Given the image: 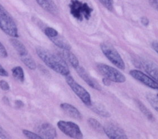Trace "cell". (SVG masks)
<instances>
[{
	"instance_id": "cell-1",
	"label": "cell",
	"mask_w": 158,
	"mask_h": 139,
	"mask_svg": "<svg viewBox=\"0 0 158 139\" xmlns=\"http://www.w3.org/2000/svg\"><path fill=\"white\" fill-rule=\"evenodd\" d=\"M36 53L44 62L51 69L64 76L69 75V67L62 57L54 54L44 47H36Z\"/></svg>"
},
{
	"instance_id": "cell-2",
	"label": "cell",
	"mask_w": 158,
	"mask_h": 139,
	"mask_svg": "<svg viewBox=\"0 0 158 139\" xmlns=\"http://www.w3.org/2000/svg\"><path fill=\"white\" fill-rule=\"evenodd\" d=\"M0 29L5 33L12 38H18V29L13 19L6 9L0 3Z\"/></svg>"
},
{
	"instance_id": "cell-3",
	"label": "cell",
	"mask_w": 158,
	"mask_h": 139,
	"mask_svg": "<svg viewBox=\"0 0 158 139\" xmlns=\"http://www.w3.org/2000/svg\"><path fill=\"white\" fill-rule=\"evenodd\" d=\"M69 7L70 14L79 21H82L83 19L89 20L93 11V9L87 3L79 0H71Z\"/></svg>"
},
{
	"instance_id": "cell-4",
	"label": "cell",
	"mask_w": 158,
	"mask_h": 139,
	"mask_svg": "<svg viewBox=\"0 0 158 139\" xmlns=\"http://www.w3.org/2000/svg\"><path fill=\"white\" fill-rule=\"evenodd\" d=\"M100 47L105 56L111 63L120 69H125L126 66L124 61L117 49L112 45L106 43H102L100 44Z\"/></svg>"
},
{
	"instance_id": "cell-5",
	"label": "cell",
	"mask_w": 158,
	"mask_h": 139,
	"mask_svg": "<svg viewBox=\"0 0 158 139\" xmlns=\"http://www.w3.org/2000/svg\"><path fill=\"white\" fill-rule=\"evenodd\" d=\"M97 69L101 74L111 82L122 83L126 81V76L113 67L104 63H99L97 65Z\"/></svg>"
},
{
	"instance_id": "cell-6",
	"label": "cell",
	"mask_w": 158,
	"mask_h": 139,
	"mask_svg": "<svg viewBox=\"0 0 158 139\" xmlns=\"http://www.w3.org/2000/svg\"><path fill=\"white\" fill-rule=\"evenodd\" d=\"M66 82L69 85L70 88L73 90L81 101L87 106H90L92 104L91 96L89 92L82 86L76 82L73 77L69 75L65 76Z\"/></svg>"
},
{
	"instance_id": "cell-7",
	"label": "cell",
	"mask_w": 158,
	"mask_h": 139,
	"mask_svg": "<svg viewBox=\"0 0 158 139\" xmlns=\"http://www.w3.org/2000/svg\"><path fill=\"white\" fill-rule=\"evenodd\" d=\"M57 124L59 130L67 136L73 139H82V132L79 127L75 123L60 120Z\"/></svg>"
},
{
	"instance_id": "cell-8",
	"label": "cell",
	"mask_w": 158,
	"mask_h": 139,
	"mask_svg": "<svg viewBox=\"0 0 158 139\" xmlns=\"http://www.w3.org/2000/svg\"><path fill=\"white\" fill-rule=\"evenodd\" d=\"M130 74L134 79L138 80L139 82L142 83L149 88L158 90V83L141 71L137 70H132L130 71Z\"/></svg>"
},
{
	"instance_id": "cell-9",
	"label": "cell",
	"mask_w": 158,
	"mask_h": 139,
	"mask_svg": "<svg viewBox=\"0 0 158 139\" xmlns=\"http://www.w3.org/2000/svg\"><path fill=\"white\" fill-rule=\"evenodd\" d=\"M104 132L109 138L111 139H128L127 135L119 127L113 123L106 124L103 127Z\"/></svg>"
},
{
	"instance_id": "cell-10",
	"label": "cell",
	"mask_w": 158,
	"mask_h": 139,
	"mask_svg": "<svg viewBox=\"0 0 158 139\" xmlns=\"http://www.w3.org/2000/svg\"><path fill=\"white\" fill-rule=\"evenodd\" d=\"M139 65L152 79L158 83V65L152 61L143 60L141 61Z\"/></svg>"
},
{
	"instance_id": "cell-11",
	"label": "cell",
	"mask_w": 158,
	"mask_h": 139,
	"mask_svg": "<svg viewBox=\"0 0 158 139\" xmlns=\"http://www.w3.org/2000/svg\"><path fill=\"white\" fill-rule=\"evenodd\" d=\"M76 70L78 74L88 85H89L92 88L98 91H101V86L98 83L96 82V80L92 78L91 76L87 73V71L83 67L79 66L76 68Z\"/></svg>"
},
{
	"instance_id": "cell-12",
	"label": "cell",
	"mask_w": 158,
	"mask_h": 139,
	"mask_svg": "<svg viewBox=\"0 0 158 139\" xmlns=\"http://www.w3.org/2000/svg\"><path fill=\"white\" fill-rule=\"evenodd\" d=\"M38 132L42 139H53L57 136L55 128L48 123L42 124L39 127Z\"/></svg>"
},
{
	"instance_id": "cell-13",
	"label": "cell",
	"mask_w": 158,
	"mask_h": 139,
	"mask_svg": "<svg viewBox=\"0 0 158 139\" xmlns=\"http://www.w3.org/2000/svg\"><path fill=\"white\" fill-rule=\"evenodd\" d=\"M38 5L43 9L54 16H57L59 10L56 5L52 0H36Z\"/></svg>"
},
{
	"instance_id": "cell-14",
	"label": "cell",
	"mask_w": 158,
	"mask_h": 139,
	"mask_svg": "<svg viewBox=\"0 0 158 139\" xmlns=\"http://www.w3.org/2000/svg\"><path fill=\"white\" fill-rule=\"evenodd\" d=\"M60 108L68 115L72 117L73 119L81 120L82 118V114H81L79 111L72 105L63 103L60 105Z\"/></svg>"
},
{
	"instance_id": "cell-15",
	"label": "cell",
	"mask_w": 158,
	"mask_h": 139,
	"mask_svg": "<svg viewBox=\"0 0 158 139\" xmlns=\"http://www.w3.org/2000/svg\"><path fill=\"white\" fill-rule=\"evenodd\" d=\"M10 43L18 53L20 57L28 54V52L25 47V45L18 39L15 38H11L10 39Z\"/></svg>"
},
{
	"instance_id": "cell-16",
	"label": "cell",
	"mask_w": 158,
	"mask_h": 139,
	"mask_svg": "<svg viewBox=\"0 0 158 139\" xmlns=\"http://www.w3.org/2000/svg\"><path fill=\"white\" fill-rule=\"evenodd\" d=\"M50 40L61 49L70 51L71 49V47L67 40H65L62 36H60L59 35L55 38H50Z\"/></svg>"
},
{
	"instance_id": "cell-17",
	"label": "cell",
	"mask_w": 158,
	"mask_h": 139,
	"mask_svg": "<svg viewBox=\"0 0 158 139\" xmlns=\"http://www.w3.org/2000/svg\"><path fill=\"white\" fill-rule=\"evenodd\" d=\"M63 56L64 59H66L70 63L72 66L76 69L79 66V61L76 56L68 50H63Z\"/></svg>"
},
{
	"instance_id": "cell-18",
	"label": "cell",
	"mask_w": 158,
	"mask_h": 139,
	"mask_svg": "<svg viewBox=\"0 0 158 139\" xmlns=\"http://www.w3.org/2000/svg\"><path fill=\"white\" fill-rule=\"evenodd\" d=\"M92 110L95 112L96 114H98L101 117H105L108 118L110 116L109 113L108 112V110L106 109L103 105L99 104H92L90 106H89Z\"/></svg>"
},
{
	"instance_id": "cell-19",
	"label": "cell",
	"mask_w": 158,
	"mask_h": 139,
	"mask_svg": "<svg viewBox=\"0 0 158 139\" xmlns=\"http://www.w3.org/2000/svg\"><path fill=\"white\" fill-rule=\"evenodd\" d=\"M135 101H136V104L137 105L138 107L139 108V110H141L142 113L144 114L146 117L149 119V120H151L152 122L154 121L155 118L152 114V112L146 107L142 102L139 101V100H136Z\"/></svg>"
},
{
	"instance_id": "cell-20",
	"label": "cell",
	"mask_w": 158,
	"mask_h": 139,
	"mask_svg": "<svg viewBox=\"0 0 158 139\" xmlns=\"http://www.w3.org/2000/svg\"><path fill=\"white\" fill-rule=\"evenodd\" d=\"M13 76L16 80L20 82H24V73L22 67L20 66H16L11 70Z\"/></svg>"
},
{
	"instance_id": "cell-21",
	"label": "cell",
	"mask_w": 158,
	"mask_h": 139,
	"mask_svg": "<svg viewBox=\"0 0 158 139\" xmlns=\"http://www.w3.org/2000/svg\"><path fill=\"white\" fill-rule=\"evenodd\" d=\"M21 60L22 61L24 64L28 67L29 69L34 70L36 69V63L34 60L30 56H29L28 54L24 56H22Z\"/></svg>"
},
{
	"instance_id": "cell-22",
	"label": "cell",
	"mask_w": 158,
	"mask_h": 139,
	"mask_svg": "<svg viewBox=\"0 0 158 139\" xmlns=\"http://www.w3.org/2000/svg\"><path fill=\"white\" fill-rule=\"evenodd\" d=\"M146 98L152 107L158 113V97L157 95L152 93H148L146 94Z\"/></svg>"
},
{
	"instance_id": "cell-23",
	"label": "cell",
	"mask_w": 158,
	"mask_h": 139,
	"mask_svg": "<svg viewBox=\"0 0 158 139\" xmlns=\"http://www.w3.org/2000/svg\"><path fill=\"white\" fill-rule=\"evenodd\" d=\"M88 123L95 131L99 132H104L103 127L101 126V124L100 123V122L96 120L95 119L89 118L88 119Z\"/></svg>"
},
{
	"instance_id": "cell-24",
	"label": "cell",
	"mask_w": 158,
	"mask_h": 139,
	"mask_svg": "<svg viewBox=\"0 0 158 139\" xmlns=\"http://www.w3.org/2000/svg\"><path fill=\"white\" fill-rule=\"evenodd\" d=\"M44 33L50 39L55 38L59 35L58 32L55 29L51 27H46L44 29Z\"/></svg>"
},
{
	"instance_id": "cell-25",
	"label": "cell",
	"mask_w": 158,
	"mask_h": 139,
	"mask_svg": "<svg viewBox=\"0 0 158 139\" xmlns=\"http://www.w3.org/2000/svg\"><path fill=\"white\" fill-rule=\"evenodd\" d=\"M23 133L27 137L28 139H42L41 137L38 134H37L35 133L32 132L28 130H23Z\"/></svg>"
},
{
	"instance_id": "cell-26",
	"label": "cell",
	"mask_w": 158,
	"mask_h": 139,
	"mask_svg": "<svg viewBox=\"0 0 158 139\" xmlns=\"http://www.w3.org/2000/svg\"><path fill=\"white\" fill-rule=\"evenodd\" d=\"M99 1L108 10L112 11L114 9L113 0H99Z\"/></svg>"
},
{
	"instance_id": "cell-27",
	"label": "cell",
	"mask_w": 158,
	"mask_h": 139,
	"mask_svg": "<svg viewBox=\"0 0 158 139\" xmlns=\"http://www.w3.org/2000/svg\"><path fill=\"white\" fill-rule=\"evenodd\" d=\"M8 56V53L7 52L6 49L5 47L1 42H0V58H5Z\"/></svg>"
},
{
	"instance_id": "cell-28",
	"label": "cell",
	"mask_w": 158,
	"mask_h": 139,
	"mask_svg": "<svg viewBox=\"0 0 158 139\" xmlns=\"http://www.w3.org/2000/svg\"><path fill=\"white\" fill-rule=\"evenodd\" d=\"M0 88L4 91H7L10 89V85L5 80H0Z\"/></svg>"
},
{
	"instance_id": "cell-29",
	"label": "cell",
	"mask_w": 158,
	"mask_h": 139,
	"mask_svg": "<svg viewBox=\"0 0 158 139\" xmlns=\"http://www.w3.org/2000/svg\"><path fill=\"white\" fill-rule=\"evenodd\" d=\"M0 138L1 139H9L10 138L8 133L6 132L5 130L0 126Z\"/></svg>"
},
{
	"instance_id": "cell-30",
	"label": "cell",
	"mask_w": 158,
	"mask_h": 139,
	"mask_svg": "<svg viewBox=\"0 0 158 139\" xmlns=\"http://www.w3.org/2000/svg\"><path fill=\"white\" fill-rule=\"evenodd\" d=\"M150 5L158 11V0H149Z\"/></svg>"
},
{
	"instance_id": "cell-31",
	"label": "cell",
	"mask_w": 158,
	"mask_h": 139,
	"mask_svg": "<svg viewBox=\"0 0 158 139\" xmlns=\"http://www.w3.org/2000/svg\"><path fill=\"white\" fill-rule=\"evenodd\" d=\"M140 21L141 23H142V25L145 26V27H148L149 25V23H150V21H149V19L146 17V16H142L140 19Z\"/></svg>"
},
{
	"instance_id": "cell-32",
	"label": "cell",
	"mask_w": 158,
	"mask_h": 139,
	"mask_svg": "<svg viewBox=\"0 0 158 139\" xmlns=\"http://www.w3.org/2000/svg\"><path fill=\"white\" fill-rule=\"evenodd\" d=\"M0 76H9V73L7 72L6 70L3 68L0 65Z\"/></svg>"
},
{
	"instance_id": "cell-33",
	"label": "cell",
	"mask_w": 158,
	"mask_h": 139,
	"mask_svg": "<svg viewBox=\"0 0 158 139\" xmlns=\"http://www.w3.org/2000/svg\"><path fill=\"white\" fill-rule=\"evenodd\" d=\"M152 47L153 49L158 54V41H154L152 44Z\"/></svg>"
},
{
	"instance_id": "cell-34",
	"label": "cell",
	"mask_w": 158,
	"mask_h": 139,
	"mask_svg": "<svg viewBox=\"0 0 158 139\" xmlns=\"http://www.w3.org/2000/svg\"><path fill=\"white\" fill-rule=\"evenodd\" d=\"M15 104L16 107L18 108H22L24 105V103L22 101H20V100H16V101H15Z\"/></svg>"
},
{
	"instance_id": "cell-35",
	"label": "cell",
	"mask_w": 158,
	"mask_h": 139,
	"mask_svg": "<svg viewBox=\"0 0 158 139\" xmlns=\"http://www.w3.org/2000/svg\"><path fill=\"white\" fill-rule=\"evenodd\" d=\"M102 81H103V83L105 85H106V86H109L110 85L111 81L107 78H104V79H102Z\"/></svg>"
},
{
	"instance_id": "cell-36",
	"label": "cell",
	"mask_w": 158,
	"mask_h": 139,
	"mask_svg": "<svg viewBox=\"0 0 158 139\" xmlns=\"http://www.w3.org/2000/svg\"><path fill=\"white\" fill-rule=\"evenodd\" d=\"M157 96H158V95H157Z\"/></svg>"
}]
</instances>
